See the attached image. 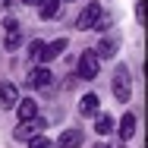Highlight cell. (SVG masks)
Wrapping results in <instances>:
<instances>
[{
  "instance_id": "obj_19",
  "label": "cell",
  "mask_w": 148,
  "mask_h": 148,
  "mask_svg": "<svg viewBox=\"0 0 148 148\" xmlns=\"http://www.w3.org/2000/svg\"><path fill=\"white\" fill-rule=\"evenodd\" d=\"M22 3H29V6H38V3H41V0H22Z\"/></svg>"
},
{
  "instance_id": "obj_2",
  "label": "cell",
  "mask_w": 148,
  "mask_h": 148,
  "mask_svg": "<svg viewBox=\"0 0 148 148\" xmlns=\"http://www.w3.org/2000/svg\"><path fill=\"white\" fill-rule=\"evenodd\" d=\"M98 69H101V60L95 51H85L82 57H79V76L82 79H98Z\"/></svg>"
},
{
  "instance_id": "obj_12",
  "label": "cell",
  "mask_w": 148,
  "mask_h": 148,
  "mask_svg": "<svg viewBox=\"0 0 148 148\" xmlns=\"http://www.w3.org/2000/svg\"><path fill=\"white\" fill-rule=\"evenodd\" d=\"M38 13H41V19H54L60 13V0H41L38 3Z\"/></svg>"
},
{
  "instance_id": "obj_1",
  "label": "cell",
  "mask_w": 148,
  "mask_h": 148,
  "mask_svg": "<svg viewBox=\"0 0 148 148\" xmlns=\"http://www.w3.org/2000/svg\"><path fill=\"white\" fill-rule=\"evenodd\" d=\"M129 95H132V76H129L126 66H117V73H114V98L129 101Z\"/></svg>"
},
{
  "instance_id": "obj_6",
  "label": "cell",
  "mask_w": 148,
  "mask_h": 148,
  "mask_svg": "<svg viewBox=\"0 0 148 148\" xmlns=\"http://www.w3.org/2000/svg\"><path fill=\"white\" fill-rule=\"evenodd\" d=\"M16 101H19V88L13 82H0V104L3 107H16Z\"/></svg>"
},
{
  "instance_id": "obj_15",
  "label": "cell",
  "mask_w": 148,
  "mask_h": 148,
  "mask_svg": "<svg viewBox=\"0 0 148 148\" xmlns=\"http://www.w3.org/2000/svg\"><path fill=\"white\" fill-rule=\"evenodd\" d=\"M29 148H54V142L44 139V132H41V136H32L29 139Z\"/></svg>"
},
{
  "instance_id": "obj_10",
  "label": "cell",
  "mask_w": 148,
  "mask_h": 148,
  "mask_svg": "<svg viewBox=\"0 0 148 148\" xmlns=\"http://www.w3.org/2000/svg\"><path fill=\"white\" fill-rule=\"evenodd\" d=\"M136 126H139L136 114H126V117L120 120V139H123V142H129V139L136 136Z\"/></svg>"
},
{
  "instance_id": "obj_3",
  "label": "cell",
  "mask_w": 148,
  "mask_h": 148,
  "mask_svg": "<svg viewBox=\"0 0 148 148\" xmlns=\"http://www.w3.org/2000/svg\"><path fill=\"white\" fill-rule=\"evenodd\" d=\"M44 120L41 117H32V120H22V126H16V139H32V136H41L44 132Z\"/></svg>"
},
{
  "instance_id": "obj_8",
  "label": "cell",
  "mask_w": 148,
  "mask_h": 148,
  "mask_svg": "<svg viewBox=\"0 0 148 148\" xmlns=\"http://www.w3.org/2000/svg\"><path fill=\"white\" fill-rule=\"evenodd\" d=\"M98 110H101V98H98V95H85V98L79 101V114H82V117H95Z\"/></svg>"
},
{
  "instance_id": "obj_7",
  "label": "cell",
  "mask_w": 148,
  "mask_h": 148,
  "mask_svg": "<svg viewBox=\"0 0 148 148\" xmlns=\"http://www.w3.org/2000/svg\"><path fill=\"white\" fill-rule=\"evenodd\" d=\"M16 110H19V120H32V117H38V101L35 98H19Z\"/></svg>"
},
{
  "instance_id": "obj_5",
  "label": "cell",
  "mask_w": 148,
  "mask_h": 148,
  "mask_svg": "<svg viewBox=\"0 0 148 148\" xmlns=\"http://www.w3.org/2000/svg\"><path fill=\"white\" fill-rule=\"evenodd\" d=\"M29 82L32 88H44V85H51V69H44V66H32V73H29Z\"/></svg>"
},
{
  "instance_id": "obj_9",
  "label": "cell",
  "mask_w": 148,
  "mask_h": 148,
  "mask_svg": "<svg viewBox=\"0 0 148 148\" xmlns=\"http://www.w3.org/2000/svg\"><path fill=\"white\" fill-rule=\"evenodd\" d=\"M85 142V136L79 132V129H66L63 136H60V142H57V148H79Z\"/></svg>"
},
{
  "instance_id": "obj_4",
  "label": "cell",
  "mask_w": 148,
  "mask_h": 148,
  "mask_svg": "<svg viewBox=\"0 0 148 148\" xmlns=\"http://www.w3.org/2000/svg\"><path fill=\"white\" fill-rule=\"evenodd\" d=\"M98 16H101V3H95V0H91L88 6L82 10V16H79V22H76V29H82V32L95 29V22H98Z\"/></svg>"
},
{
  "instance_id": "obj_16",
  "label": "cell",
  "mask_w": 148,
  "mask_h": 148,
  "mask_svg": "<svg viewBox=\"0 0 148 148\" xmlns=\"http://www.w3.org/2000/svg\"><path fill=\"white\" fill-rule=\"evenodd\" d=\"M41 51H44V41L35 38V41L29 44V57H32V60H41Z\"/></svg>"
},
{
  "instance_id": "obj_18",
  "label": "cell",
  "mask_w": 148,
  "mask_h": 148,
  "mask_svg": "<svg viewBox=\"0 0 148 148\" xmlns=\"http://www.w3.org/2000/svg\"><path fill=\"white\" fill-rule=\"evenodd\" d=\"M136 16H139V22H145V3H139V6H136Z\"/></svg>"
},
{
  "instance_id": "obj_14",
  "label": "cell",
  "mask_w": 148,
  "mask_h": 148,
  "mask_svg": "<svg viewBox=\"0 0 148 148\" xmlns=\"http://www.w3.org/2000/svg\"><path fill=\"white\" fill-rule=\"evenodd\" d=\"M95 129H98V136H107L114 129V120L107 117V114H95Z\"/></svg>"
},
{
  "instance_id": "obj_13",
  "label": "cell",
  "mask_w": 148,
  "mask_h": 148,
  "mask_svg": "<svg viewBox=\"0 0 148 148\" xmlns=\"http://www.w3.org/2000/svg\"><path fill=\"white\" fill-rule=\"evenodd\" d=\"M95 54H98V60H110L114 54H117V44H114L110 38H104V41H101V44L95 47Z\"/></svg>"
},
{
  "instance_id": "obj_11",
  "label": "cell",
  "mask_w": 148,
  "mask_h": 148,
  "mask_svg": "<svg viewBox=\"0 0 148 148\" xmlns=\"http://www.w3.org/2000/svg\"><path fill=\"white\" fill-rule=\"evenodd\" d=\"M63 51H66V38H57V41H51V44H44V51H41V60L47 63V60L60 57Z\"/></svg>"
},
{
  "instance_id": "obj_17",
  "label": "cell",
  "mask_w": 148,
  "mask_h": 148,
  "mask_svg": "<svg viewBox=\"0 0 148 148\" xmlns=\"http://www.w3.org/2000/svg\"><path fill=\"white\" fill-rule=\"evenodd\" d=\"M3 44H6V51H16L19 47V32H6V41Z\"/></svg>"
}]
</instances>
